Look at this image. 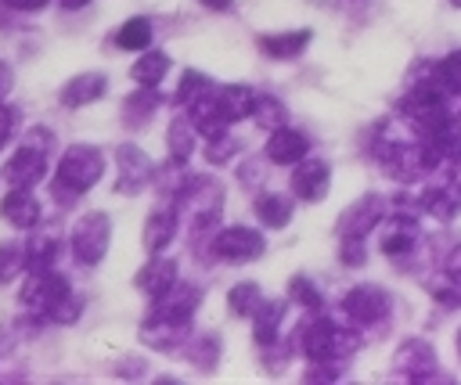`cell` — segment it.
Listing matches in <instances>:
<instances>
[{"mask_svg":"<svg viewBox=\"0 0 461 385\" xmlns=\"http://www.w3.org/2000/svg\"><path fill=\"white\" fill-rule=\"evenodd\" d=\"M104 173V155L90 144H72L61 162H58V176H54V198L58 201H76L83 191H90Z\"/></svg>","mask_w":461,"mask_h":385,"instance_id":"obj_1","label":"cell"},{"mask_svg":"<svg viewBox=\"0 0 461 385\" xmlns=\"http://www.w3.org/2000/svg\"><path fill=\"white\" fill-rule=\"evenodd\" d=\"M303 353L313 360V363H331V360H342L349 349H353V335L342 331L335 320L321 317L313 324L303 327V338H299Z\"/></svg>","mask_w":461,"mask_h":385,"instance_id":"obj_2","label":"cell"},{"mask_svg":"<svg viewBox=\"0 0 461 385\" xmlns=\"http://www.w3.org/2000/svg\"><path fill=\"white\" fill-rule=\"evenodd\" d=\"M108 241H112V223H108L104 212H86V216L72 227V237H68L72 255H76V263H83V266L101 263L104 252H108Z\"/></svg>","mask_w":461,"mask_h":385,"instance_id":"obj_3","label":"cell"},{"mask_svg":"<svg viewBox=\"0 0 461 385\" xmlns=\"http://www.w3.org/2000/svg\"><path fill=\"white\" fill-rule=\"evenodd\" d=\"M400 112H403L407 119H414L421 130H429V126L450 119V112H447V90H443L436 79H425V83H418L411 94L400 97Z\"/></svg>","mask_w":461,"mask_h":385,"instance_id":"obj_4","label":"cell"},{"mask_svg":"<svg viewBox=\"0 0 461 385\" xmlns=\"http://www.w3.org/2000/svg\"><path fill=\"white\" fill-rule=\"evenodd\" d=\"M68 295H72V288H68V281L54 266L50 270H29V277L22 284V306L25 309H36L43 317H50V309L61 299H68Z\"/></svg>","mask_w":461,"mask_h":385,"instance_id":"obj_5","label":"cell"},{"mask_svg":"<svg viewBox=\"0 0 461 385\" xmlns=\"http://www.w3.org/2000/svg\"><path fill=\"white\" fill-rule=\"evenodd\" d=\"M263 248H267V241L252 227H223L212 237V252L227 263H252V259L263 255Z\"/></svg>","mask_w":461,"mask_h":385,"instance_id":"obj_6","label":"cell"},{"mask_svg":"<svg viewBox=\"0 0 461 385\" xmlns=\"http://www.w3.org/2000/svg\"><path fill=\"white\" fill-rule=\"evenodd\" d=\"M378 158H382V169L393 176V180H418L425 169H432L436 162H432V155L425 151V148H414V144H385L382 151H378Z\"/></svg>","mask_w":461,"mask_h":385,"instance_id":"obj_7","label":"cell"},{"mask_svg":"<svg viewBox=\"0 0 461 385\" xmlns=\"http://www.w3.org/2000/svg\"><path fill=\"white\" fill-rule=\"evenodd\" d=\"M385 219V198L382 194H364L339 216V237H364Z\"/></svg>","mask_w":461,"mask_h":385,"instance_id":"obj_8","label":"cell"},{"mask_svg":"<svg viewBox=\"0 0 461 385\" xmlns=\"http://www.w3.org/2000/svg\"><path fill=\"white\" fill-rule=\"evenodd\" d=\"M187 119L194 122V130L202 133V137H220V133H227V126H230V119L223 115V108H220V97H216V86L209 83L198 97H191L187 101Z\"/></svg>","mask_w":461,"mask_h":385,"instance_id":"obj_9","label":"cell"},{"mask_svg":"<svg viewBox=\"0 0 461 385\" xmlns=\"http://www.w3.org/2000/svg\"><path fill=\"white\" fill-rule=\"evenodd\" d=\"M47 176V151L40 144H25L11 155V162L4 166V180L11 187H36Z\"/></svg>","mask_w":461,"mask_h":385,"instance_id":"obj_10","label":"cell"},{"mask_svg":"<svg viewBox=\"0 0 461 385\" xmlns=\"http://www.w3.org/2000/svg\"><path fill=\"white\" fill-rule=\"evenodd\" d=\"M331 184V169L324 158H299L292 169V194L299 201H321L328 194Z\"/></svg>","mask_w":461,"mask_h":385,"instance_id":"obj_11","label":"cell"},{"mask_svg":"<svg viewBox=\"0 0 461 385\" xmlns=\"http://www.w3.org/2000/svg\"><path fill=\"white\" fill-rule=\"evenodd\" d=\"M342 309H346V317L357 320V324H378V320L389 313V299H385V291L375 288V284H357L353 291H346Z\"/></svg>","mask_w":461,"mask_h":385,"instance_id":"obj_12","label":"cell"},{"mask_svg":"<svg viewBox=\"0 0 461 385\" xmlns=\"http://www.w3.org/2000/svg\"><path fill=\"white\" fill-rule=\"evenodd\" d=\"M115 158H119V180H115V191H122V194H137V191L151 180V173H155L151 158H148L137 144H122Z\"/></svg>","mask_w":461,"mask_h":385,"instance_id":"obj_13","label":"cell"},{"mask_svg":"<svg viewBox=\"0 0 461 385\" xmlns=\"http://www.w3.org/2000/svg\"><path fill=\"white\" fill-rule=\"evenodd\" d=\"M198 288L194 284H173L169 291H162L158 299H155V309H151V317H158V320H173V324H187L191 320V313H194V306H198Z\"/></svg>","mask_w":461,"mask_h":385,"instance_id":"obj_14","label":"cell"},{"mask_svg":"<svg viewBox=\"0 0 461 385\" xmlns=\"http://www.w3.org/2000/svg\"><path fill=\"white\" fill-rule=\"evenodd\" d=\"M306 151H310V140H306L299 130H292V126H277V130H270L267 158H270L274 166H295L299 158H306Z\"/></svg>","mask_w":461,"mask_h":385,"instance_id":"obj_15","label":"cell"},{"mask_svg":"<svg viewBox=\"0 0 461 385\" xmlns=\"http://www.w3.org/2000/svg\"><path fill=\"white\" fill-rule=\"evenodd\" d=\"M0 212H4V219H7L11 227H18V230H32V227L40 223V201L29 194V187H11V191L4 194Z\"/></svg>","mask_w":461,"mask_h":385,"instance_id":"obj_16","label":"cell"},{"mask_svg":"<svg viewBox=\"0 0 461 385\" xmlns=\"http://www.w3.org/2000/svg\"><path fill=\"white\" fill-rule=\"evenodd\" d=\"M403 374H411L414 381H425V378H432V367H436V353H432V345L429 342H421V338H411V342H403L400 349H396V360H393Z\"/></svg>","mask_w":461,"mask_h":385,"instance_id":"obj_17","label":"cell"},{"mask_svg":"<svg viewBox=\"0 0 461 385\" xmlns=\"http://www.w3.org/2000/svg\"><path fill=\"white\" fill-rule=\"evenodd\" d=\"M108 79L101 72H83V76H72L65 86H61V104L65 108H83L90 101H97L104 94Z\"/></svg>","mask_w":461,"mask_h":385,"instance_id":"obj_18","label":"cell"},{"mask_svg":"<svg viewBox=\"0 0 461 385\" xmlns=\"http://www.w3.org/2000/svg\"><path fill=\"white\" fill-rule=\"evenodd\" d=\"M173 284H176V263H173V259L155 255L151 263H144V266L137 270V288L148 291L151 299H158V295L169 291Z\"/></svg>","mask_w":461,"mask_h":385,"instance_id":"obj_19","label":"cell"},{"mask_svg":"<svg viewBox=\"0 0 461 385\" xmlns=\"http://www.w3.org/2000/svg\"><path fill=\"white\" fill-rule=\"evenodd\" d=\"M176 209L173 205H162V209H155L151 216H148V223H144V248L148 252H158V248H166L169 241H173V234H176Z\"/></svg>","mask_w":461,"mask_h":385,"instance_id":"obj_20","label":"cell"},{"mask_svg":"<svg viewBox=\"0 0 461 385\" xmlns=\"http://www.w3.org/2000/svg\"><path fill=\"white\" fill-rule=\"evenodd\" d=\"M310 43V29H292V32H270L259 36V50L267 58H299Z\"/></svg>","mask_w":461,"mask_h":385,"instance_id":"obj_21","label":"cell"},{"mask_svg":"<svg viewBox=\"0 0 461 385\" xmlns=\"http://www.w3.org/2000/svg\"><path fill=\"white\" fill-rule=\"evenodd\" d=\"M421 209L432 212L436 219H454L461 212V187L447 184V187H429L421 194Z\"/></svg>","mask_w":461,"mask_h":385,"instance_id":"obj_22","label":"cell"},{"mask_svg":"<svg viewBox=\"0 0 461 385\" xmlns=\"http://www.w3.org/2000/svg\"><path fill=\"white\" fill-rule=\"evenodd\" d=\"M216 97H220V108H223V115H227L230 122L249 119V115H252V108H256V94H252L249 86H241V83L216 86Z\"/></svg>","mask_w":461,"mask_h":385,"instance_id":"obj_23","label":"cell"},{"mask_svg":"<svg viewBox=\"0 0 461 385\" xmlns=\"http://www.w3.org/2000/svg\"><path fill=\"white\" fill-rule=\"evenodd\" d=\"M166 72H169V54L151 50V47L140 50V58H137L133 68H130V76L137 79V86H158Z\"/></svg>","mask_w":461,"mask_h":385,"instance_id":"obj_24","label":"cell"},{"mask_svg":"<svg viewBox=\"0 0 461 385\" xmlns=\"http://www.w3.org/2000/svg\"><path fill=\"white\" fill-rule=\"evenodd\" d=\"M281 320H285V302H277V299H263V302H259V309L252 313V331H256V342H259V345L274 342V338H277Z\"/></svg>","mask_w":461,"mask_h":385,"instance_id":"obj_25","label":"cell"},{"mask_svg":"<svg viewBox=\"0 0 461 385\" xmlns=\"http://www.w3.org/2000/svg\"><path fill=\"white\" fill-rule=\"evenodd\" d=\"M194 122L191 119H173L169 122V137H166V144H169V158H173V166H184L187 158H191V151H194Z\"/></svg>","mask_w":461,"mask_h":385,"instance_id":"obj_26","label":"cell"},{"mask_svg":"<svg viewBox=\"0 0 461 385\" xmlns=\"http://www.w3.org/2000/svg\"><path fill=\"white\" fill-rule=\"evenodd\" d=\"M184 331H187V324H173V320L151 317V320L144 324L140 338H144L148 345H155V349H176V345L184 342Z\"/></svg>","mask_w":461,"mask_h":385,"instance_id":"obj_27","label":"cell"},{"mask_svg":"<svg viewBox=\"0 0 461 385\" xmlns=\"http://www.w3.org/2000/svg\"><path fill=\"white\" fill-rule=\"evenodd\" d=\"M155 108H158V90H155V86H140L137 94L126 97L122 119H126L130 126H140V122H148V119L155 115Z\"/></svg>","mask_w":461,"mask_h":385,"instance_id":"obj_28","label":"cell"},{"mask_svg":"<svg viewBox=\"0 0 461 385\" xmlns=\"http://www.w3.org/2000/svg\"><path fill=\"white\" fill-rule=\"evenodd\" d=\"M256 216H259L263 227L281 230V227L292 219V201H288L285 194H259V198H256Z\"/></svg>","mask_w":461,"mask_h":385,"instance_id":"obj_29","label":"cell"},{"mask_svg":"<svg viewBox=\"0 0 461 385\" xmlns=\"http://www.w3.org/2000/svg\"><path fill=\"white\" fill-rule=\"evenodd\" d=\"M115 43L122 50H148L151 47V22L148 18H126V25L115 32Z\"/></svg>","mask_w":461,"mask_h":385,"instance_id":"obj_30","label":"cell"},{"mask_svg":"<svg viewBox=\"0 0 461 385\" xmlns=\"http://www.w3.org/2000/svg\"><path fill=\"white\" fill-rule=\"evenodd\" d=\"M25 252H29V270H50L61 255V245H58V237L43 234V237H32L25 245Z\"/></svg>","mask_w":461,"mask_h":385,"instance_id":"obj_31","label":"cell"},{"mask_svg":"<svg viewBox=\"0 0 461 385\" xmlns=\"http://www.w3.org/2000/svg\"><path fill=\"white\" fill-rule=\"evenodd\" d=\"M259 302H263V291H259L252 281L234 284V288H230V295H227V306H230V313H234V317H252V313L259 309Z\"/></svg>","mask_w":461,"mask_h":385,"instance_id":"obj_32","label":"cell"},{"mask_svg":"<svg viewBox=\"0 0 461 385\" xmlns=\"http://www.w3.org/2000/svg\"><path fill=\"white\" fill-rule=\"evenodd\" d=\"M252 119H256V126H263V130H277V126H285L288 112H285V104H281L277 97H270V94H256Z\"/></svg>","mask_w":461,"mask_h":385,"instance_id":"obj_33","label":"cell"},{"mask_svg":"<svg viewBox=\"0 0 461 385\" xmlns=\"http://www.w3.org/2000/svg\"><path fill=\"white\" fill-rule=\"evenodd\" d=\"M22 270H29V252H25V245H18V241L0 245V284L14 281Z\"/></svg>","mask_w":461,"mask_h":385,"instance_id":"obj_34","label":"cell"},{"mask_svg":"<svg viewBox=\"0 0 461 385\" xmlns=\"http://www.w3.org/2000/svg\"><path fill=\"white\" fill-rule=\"evenodd\" d=\"M436 83L447 94H461V50H450L439 65H436Z\"/></svg>","mask_w":461,"mask_h":385,"instance_id":"obj_35","label":"cell"},{"mask_svg":"<svg viewBox=\"0 0 461 385\" xmlns=\"http://www.w3.org/2000/svg\"><path fill=\"white\" fill-rule=\"evenodd\" d=\"M414 248V230L407 227V223H396L385 237H382V252L385 255H403V252H411Z\"/></svg>","mask_w":461,"mask_h":385,"instance_id":"obj_36","label":"cell"},{"mask_svg":"<svg viewBox=\"0 0 461 385\" xmlns=\"http://www.w3.org/2000/svg\"><path fill=\"white\" fill-rule=\"evenodd\" d=\"M216 353H220V342H216L212 335H198L194 345H191V360H194V367H202V371L216 367Z\"/></svg>","mask_w":461,"mask_h":385,"instance_id":"obj_37","label":"cell"},{"mask_svg":"<svg viewBox=\"0 0 461 385\" xmlns=\"http://www.w3.org/2000/svg\"><path fill=\"white\" fill-rule=\"evenodd\" d=\"M288 295H292V302H299V306H306V309H321V291H317L306 277H292Z\"/></svg>","mask_w":461,"mask_h":385,"instance_id":"obj_38","label":"cell"},{"mask_svg":"<svg viewBox=\"0 0 461 385\" xmlns=\"http://www.w3.org/2000/svg\"><path fill=\"white\" fill-rule=\"evenodd\" d=\"M205 86H209V79H205L202 72L187 68V72H184V79H180V86H176V101H180V104H187V101H191V97H198Z\"/></svg>","mask_w":461,"mask_h":385,"instance_id":"obj_39","label":"cell"},{"mask_svg":"<svg viewBox=\"0 0 461 385\" xmlns=\"http://www.w3.org/2000/svg\"><path fill=\"white\" fill-rule=\"evenodd\" d=\"M234 151H238V140H234L230 133H220V137H212V140H209V148H205L209 162H227Z\"/></svg>","mask_w":461,"mask_h":385,"instance_id":"obj_40","label":"cell"},{"mask_svg":"<svg viewBox=\"0 0 461 385\" xmlns=\"http://www.w3.org/2000/svg\"><path fill=\"white\" fill-rule=\"evenodd\" d=\"M342 263L346 266H360L367 255H364V237H342Z\"/></svg>","mask_w":461,"mask_h":385,"instance_id":"obj_41","label":"cell"},{"mask_svg":"<svg viewBox=\"0 0 461 385\" xmlns=\"http://www.w3.org/2000/svg\"><path fill=\"white\" fill-rule=\"evenodd\" d=\"M14 130H18V112H14L11 104H0V151H4V144L14 137Z\"/></svg>","mask_w":461,"mask_h":385,"instance_id":"obj_42","label":"cell"},{"mask_svg":"<svg viewBox=\"0 0 461 385\" xmlns=\"http://www.w3.org/2000/svg\"><path fill=\"white\" fill-rule=\"evenodd\" d=\"M447 284L461 288V248H454V252L447 255Z\"/></svg>","mask_w":461,"mask_h":385,"instance_id":"obj_43","label":"cell"},{"mask_svg":"<svg viewBox=\"0 0 461 385\" xmlns=\"http://www.w3.org/2000/svg\"><path fill=\"white\" fill-rule=\"evenodd\" d=\"M11 86H14V76H11V65L7 61H0V101L11 94Z\"/></svg>","mask_w":461,"mask_h":385,"instance_id":"obj_44","label":"cell"},{"mask_svg":"<svg viewBox=\"0 0 461 385\" xmlns=\"http://www.w3.org/2000/svg\"><path fill=\"white\" fill-rule=\"evenodd\" d=\"M7 7H14V11H40L43 4H50V0H4Z\"/></svg>","mask_w":461,"mask_h":385,"instance_id":"obj_45","label":"cell"},{"mask_svg":"<svg viewBox=\"0 0 461 385\" xmlns=\"http://www.w3.org/2000/svg\"><path fill=\"white\" fill-rule=\"evenodd\" d=\"M198 4H205V7H212V11H227V7H230V0H198Z\"/></svg>","mask_w":461,"mask_h":385,"instance_id":"obj_46","label":"cell"},{"mask_svg":"<svg viewBox=\"0 0 461 385\" xmlns=\"http://www.w3.org/2000/svg\"><path fill=\"white\" fill-rule=\"evenodd\" d=\"M61 4H65V7H83L86 0H61Z\"/></svg>","mask_w":461,"mask_h":385,"instance_id":"obj_47","label":"cell"},{"mask_svg":"<svg viewBox=\"0 0 461 385\" xmlns=\"http://www.w3.org/2000/svg\"><path fill=\"white\" fill-rule=\"evenodd\" d=\"M457 349H461V331H457Z\"/></svg>","mask_w":461,"mask_h":385,"instance_id":"obj_48","label":"cell"},{"mask_svg":"<svg viewBox=\"0 0 461 385\" xmlns=\"http://www.w3.org/2000/svg\"><path fill=\"white\" fill-rule=\"evenodd\" d=\"M454 4H461V0H454Z\"/></svg>","mask_w":461,"mask_h":385,"instance_id":"obj_49","label":"cell"}]
</instances>
